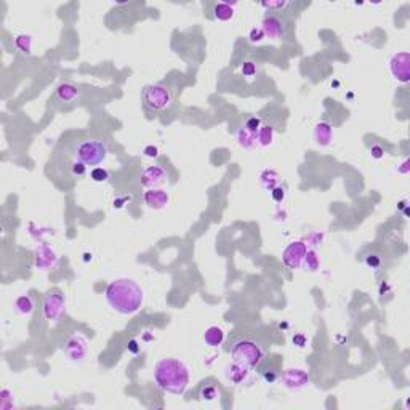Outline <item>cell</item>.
<instances>
[{"mask_svg": "<svg viewBox=\"0 0 410 410\" xmlns=\"http://www.w3.org/2000/svg\"><path fill=\"white\" fill-rule=\"evenodd\" d=\"M273 138H274V132H273V128H271V127H269V125L260 127L258 133H257V141H258V144H262V146H269V144L273 143Z\"/></svg>", "mask_w": 410, "mask_h": 410, "instance_id": "16", "label": "cell"}, {"mask_svg": "<svg viewBox=\"0 0 410 410\" xmlns=\"http://www.w3.org/2000/svg\"><path fill=\"white\" fill-rule=\"evenodd\" d=\"M314 138L321 146H327L332 141V127L327 122H321L314 128Z\"/></svg>", "mask_w": 410, "mask_h": 410, "instance_id": "12", "label": "cell"}, {"mask_svg": "<svg viewBox=\"0 0 410 410\" xmlns=\"http://www.w3.org/2000/svg\"><path fill=\"white\" fill-rule=\"evenodd\" d=\"M57 95L61 101L64 102H69V101H74L79 95V90L76 85H72V83H61L57 90Z\"/></svg>", "mask_w": 410, "mask_h": 410, "instance_id": "13", "label": "cell"}, {"mask_svg": "<svg viewBox=\"0 0 410 410\" xmlns=\"http://www.w3.org/2000/svg\"><path fill=\"white\" fill-rule=\"evenodd\" d=\"M202 399H207V400H213L215 397H218V391L215 386H205L202 388V393H200Z\"/></svg>", "mask_w": 410, "mask_h": 410, "instance_id": "20", "label": "cell"}, {"mask_svg": "<svg viewBox=\"0 0 410 410\" xmlns=\"http://www.w3.org/2000/svg\"><path fill=\"white\" fill-rule=\"evenodd\" d=\"M32 300L29 296H20L16 300V308H18V311L23 313V314H29L32 311Z\"/></svg>", "mask_w": 410, "mask_h": 410, "instance_id": "18", "label": "cell"}, {"mask_svg": "<svg viewBox=\"0 0 410 410\" xmlns=\"http://www.w3.org/2000/svg\"><path fill=\"white\" fill-rule=\"evenodd\" d=\"M144 202L149 205L151 209H164L167 203H169V195L167 192L161 191V189H149L144 194Z\"/></svg>", "mask_w": 410, "mask_h": 410, "instance_id": "10", "label": "cell"}, {"mask_svg": "<svg viewBox=\"0 0 410 410\" xmlns=\"http://www.w3.org/2000/svg\"><path fill=\"white\" fill-rule=\"evenodd\" d=\"M242 74H244L245 77H251L257 74V66L253 63H244V66H242Z\"/></svg>", "mask_w": 410, "mask_h": 410, "instance_id": "21", "label": "cell"}, {"mask_svg": "<svg viewBox=\"0 0 410 410\" xmlns=\"http://www.w3.org/2000/svg\"><path fill=\"white\" fill-rule=\"evenodd\" d=\"M143 290L132 279H119L106 288L109 306L120 314H133L143 304Z\"/></svg>", "mask_w": 410, "mask_h": 410, "instance_id": "1", "label": "cell"}, {"mask_svg": "<svg viewBox=\"0 0 410 410\" xmlns=\"http://www.w3.org/2000/svg\"><path fill=\"white\" fill-rule=\"evenodd\" d=\"M389 69H391V74L394 76V79L400 82H407L408 80V53L405 52L397 53L396 57L391 60Z\"/></svg>", "mask_w": 410, "mask_h": 410, "instance_id": "8", "label": "cell"}, {"mask_svg": "<svg viewBox=\"0 0 410 410\" xmlns=\"http://www.w3.org/2000/svg\"><path fill=\"white\" fill-rule=\"evenodd\" d=\"M260 127H262V120H260L258 117H250L248 120H247V124H245V130H248L250 133H253V135H257L258 133V130H260Z\"/></svg>", "mask_w": 410, "mask_h": 410, "instance_id": "19", "label": "cell"}, {"mask_svg": "<svg viewBox=\"0 0 410 410\" xmlns=\"http://www.w3.org/2000/svg\"><path fill=\"white\" fill-rule=\"evenodd\" d=\"M372 154H374L375 159H380V157L383 156V149H381L380 146H374L372 147Z\"/></svg>", "mask_w": 410, "mask_h": 410, "instance_id": "28", "label": "cell"}, {"mask_svg": "<svg viewBox=\"0 0 410 410\" xmlns=\"http://www.w3.org/2000/svg\"><path fill=\"white\" fill-rule=\"evenodd\" d=\"M108 156V147L102 141L98 139H87L77 144L76 149V159L85 165L95 167L99 165Z\"/></svg>", "mask_w": 410, "mask_h": 410, "instance_id": "4", "label": "cell"}, {"mask_svg": "<svg viewBox=\"0 0 410 410\" xmlns=\"http://www.w3.org/2000/svg\"><path fill=\"white\" fill-rule=\"evenodd\" d=\"M231 357L236 366L251 370L265 357V349L253 338H237L231 346Z\"/></svg>", "mask_w": 410, "mask_h": 410, "instance_id": "3", "label": "cell"}, {"mask_svg": "<svg viewBox=\"0 0 410 410\" xmlns=\"http://www.w3.org/2000/svg\"><path fill=\"white\" fill-rule=\"evenodd\" d=\"M108 178V172L105 169H95L91 172V180L95 181H105Z\"/></svg>", "mask_w": 410, "mask_h": 410, "instance_id": "23", "label": "cell"}, {"mask_svg": "<svg viewBox=\"0 0 410 410\" xmlns=\"http://www.w3.org/2000/svg\"><path fill=\"white\" fill-rule=\"evenodd\" d=\"M72 172H74V175L76 176H83L85 175V172H87V169H85V164H82V162H76L72 165Z\"/></svg>", "mask_w": 410, "mask_h": 410, "instance_id": "24", "label": "cell"}, {"mask_svg": "<svg viewBox=\"0 0 410 410\" xmlns=\"http://www.w3.org/2000/svg\"><path fill=\"white\" fill-rule=\"evenodd\" d=\"M213 15H215L218 21H229L231 18L234 16V7L225 2H220L213 7Z\"/></svg>", "mask_w": 410, "mask_h": 410, "instance_id": "14", "label": "cell"}, {"mask_svg": "<svg viewBox=\"0 0 410 410\" xmlns=\"http://www.w3.org/2000/svg\"><path fill=\"white\" fill-rule=\"evenodd\" d=\"M128 349L132 351V352H138V348H136V341L135 340H132L128 343Z\"/></svg>", "mask_w": 410, "mask_h": 410, "instance_id": "29", "label": "cell"}, {"mask_svg": "<svg viewBox=\"0 0 410 410\" xmlns=\"http://www.w3.org/2000/svg\"><path fill=\"white\" fill-rule=\"evenodd\" d=\"M263 37H265V32H263V29L262 27H255V29H251L250 31V42H262L263 40Z\"/></svg>", "mask_w": 410, "mask_h": 410, "instance_id": "22", "label": "cell"}, {"mask_svg": "<svg viewBox=\"0 0 410 410\" xmlns=\"http://www.w3.org/2000/svg\"><path fill=\"white\" fill-rule=\"evenodd\" d=\"M143 102L151 111H164L172 105V93L165 85L154 83L143 88Z\"/></svg>", "mask_w": 410, "mask_h": 410, "instance_id": "5", "label": "cell"}, {"mask_svg": "<svg viewBox=\"0 0 410 410\" xmlns=\"http://www.w3.org/2000/svg\"><path fill=\"white\" fill-rule=\"evenodd\" d=\"M287 4L285 2H277V4H273V2H269V4H263V7L269 8V10H276V8H284Z\"/></svg>", "mask_w": 410, "mask_h": 410, "instance_id": "27", "label": "cell"}, {"mask_svg": "<svg viewBox=\"0 0 410 410\" xmlns=\"http://www.w3.org/2000/svg\"><path fill=\"white\" fill-rule=\"evenodd\" d=\"M203 338H205V343H207L209 346L217 348L223 343V340H225V333H223V330L220 327H210L207 332H205Z\"/></svg>", "mask_w": 410, "mask_h": 410, "instance_id": "15", "label": "cell"}, {"mask_svg": "<svg viewBox=\"0 0 410 410\" xmlns=\"http://www.w3.org/2000/svg\"><path fill=\"white\" fill-rule=\"evenodd\" d=\"M262 29H263L265 35H269L271 39H281V37L284 35V26L274 16L266 18V20L263 21V27H262Z\"/></svg>", "mask_w": 410, "mask_h": 410, "instance_id": "11", "label": "cell"}, {"mask_svg": "<svg viewBox=\"0 0 410 410\" xmlns=\"http://www.w3.org/2000/svg\"><path fill=\"white\" fill-rule=\"evenodd\" d=\"M273 197H274V200L281 202V200L284 199V189H282V188H276V189H273Z\"/></svg>", "mask_w": 410, "mask_h": 410, "instance_id": "26", "label": "cell"}, {"mask_svg": "<svg viewBox=\"0 0 410 410\" xmlns=\"http://www.w3.org/2000/svg\"><path fill=\"white\" fill-rule=\"evenodd\" d=\"M167 180V172L162 169V167L156 165V167H149L143 172L141 176V184L146 186V188H156V186L164 184Z\"/></svg>", "mask_w": 410, "mask_h": 410, "instance_id": "9", "label": "cell"}, {"mask_svg": "<svg viewBox=\"0 0 410 410\" xmlns=\"http://www.w3.org/2000/svg\"><path fill=\"white\" fill-rule=\"evenodd\" d=\"M144 156L146 157H157L159 156V151H157V147H154V146H147L144 149Z\"/></svg>", "mask_w": 410, "mask_h": 410, "instance_id": "25", "label": "cell"}, {"mask_svg": "<svg viewBox=\"0 0 410 410\" xmlns=\"http://www.w3.org/2000/svg\"><path fill=\"white\" fill-rule=\"evenodd\" d=\"M157 386L170 394H183L189 383V370L178 359H161L154 367Z\"/></svg>", "mask_w": 410, "mask_h": 410, "instance_id": "2", "label": "cell"}, {"mask_svg": "<svg viewBox=\"0 0 410 410\" xmlns=\"http://www.w3.org/2000/svg\"><path fill=\"white\" fill-rule=\"evenodd\" d=\"M63 308H64V300L61 293L58 292H53L46 296L45 300V304H43V313H45V318L48 321H57L60 318V314L63 313Z\"/></svg>", "mask_w": 410, "mask_h": 410, "instance_id": "7", "label": "cell"}, {"mask_svg": "<svg viewBox=\"0 0 410 410\" xmlns=\"http://www.w3.org/2000/svg\"><path fill=\"white\" fill-rule=\"evenodd\" d=\"M306 245L303 244V242H293V244H290L285 251H284V255H282V260H284V265L288 268V269H296V268H300L301 263H303V260L306 257Z\"/></svg>", "mask_w": 410, "mask_h": 410, "instance_id": "6", "label": "cell"}, {"mask_svg": "<svg viewBox=\"0 0 410 410\" xmlns=\"http://www.w3.org/2000/svg\"><path fill=\"white\" fill-rule=\"evenodd\" d=\"M239 144L240 146H244V147H251L253 146V143L257 141V135H253V133H250L248 130H245V128H242L240 132H239Z\"/></svg>", "mask_w": 410, "mask_h": 410, "instance_id": "17", "label": "cell"}]
</instances>
